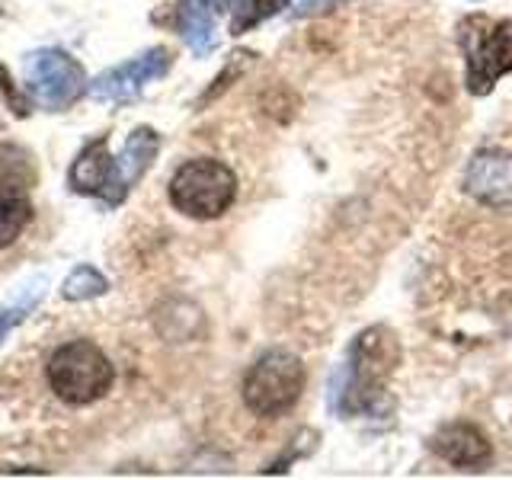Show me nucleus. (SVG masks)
<instances>
[{
	"instance_id": "f257e3e1",
	"label": "nucleus",
	"mask_w": 512,
	"mask_h": 480,
	"mask_svg": "<svg viewBox=\"0 0 512 480\" xmlns=\"http://www.w3.org/2000/svg\"><path fill=\"white\" fill-rule=\"evenodd\" d=\"M400 362V343L388 327H372L356 336L349 356L343 362L340 391H333V407L346 416L375 413L388 407L384 384L394 375Z\"/></svg>"
},
{
	"instance_id": "f03ea898",
	"label": "nucleus",
	"mask_w": 512,
	"mask_h": 480,
	"mask_svg": "<svg viewBox=\"0 0 512 480\" xmlns=\"http://www.w3.org/2000/svg\"><path fill=\"white\" fill-rule=\"evenodd\" d=\"M45 378L58 400L71 407H87L109 394L112 381H116V368L96 343L71 340L52 352L45 365Z\"/></svg>"
},
{
	"instance_id": "7ed1b4c3",
	"label": "nucleus",
	"mask_w": 512,
	"mask_h": 480,
	"mask_svg": "<svg viewBox=\"0 0 512 480\" xmlns=\"http://www.w3.org/2000/svg\"><path fill=\"white\" fill-rule=\"evenodd\" d=\"M458 42L464 52V84L474 96H487L496 80L512 71V20L474 13L458 26Z\"/></svg>"
},
{
	"instance_id": "20e7f679",
	"label": "nucleus",
	"mask_w": 512,
	"mask_h": 480,
	"mask_svg": "<svg viewBox=\"0 0 512 480\" xmlns=\"http://www.w3.org/2000/svg\"><path fill=\"white\" fill-rule=\"evenodd\" d=\"M237 199V176L228 164L212 157H196L183 164L170 180V202L196 221L221 218Z\"/></svg>"
},
{
	"instance_id": "39448f33",
	"label": "nucleus",
	"mask_w": 512,
	"mask_h": 480,
	"mask_svg": "<svg viewBox=\"0 0 512 480\" xmlns=\"http://www.w3.org/2000/svg\"><path fill=\"white\" fill-rule=\"evenodd\" d=\"M304 391V362L288 349H269L244 378V404L256 416H279L298 404Z\"/></svg>"
},
{
	"instance_id": "423d86ee",
	"label": "nucleus",
	"mask_w": 512,
	"mask_h": 480,
	"mask_svg": "<svg viewBox=\"0 0 512 480\" xmlns=\"http://www.w3.org/2000/svg\"><path fill=\"white\" fill-rule=\"evenodd\" d=\"M26 87L42 109L61 112L90 90L84 68L61 48H36L26 55Z\"/></svg>"
},
{
	"instance_id": "0eeeda50",
	"label": "nucleus",
	"mask_w": 512,
	"mask_h": 480,
	"mask_svg": "<svg viewBox=\"0 0 512 480\" xmlns=\"http://www.w3.org/2000/svg\"><path fill=\"white\" fill-rule=\"evenodd\" d=\"M170 52L164 45H154L148 52H141L135 58H128L116 68H109L106 74H100L90 84V96L100 103H128L151 84V80L164 77L170 71Z\"/></svg>"
},
{
	"instance_id": "6e6552de",
	"label": "nucleus",
	"mask_w": 512,
	"mask_h": 480,
	"mask_svg": "<svg viewBox=\"0 0 512 480\" xmlns=\"http://www.w3.org/2000/svg\"><path fill=\"white\" fill-rule=\"evenodd\" d=\"M464 192L490 208L512 205V154L500 148L477 151L464 170Z\"/></svg>"
},
{
	"instance_id": "1a4fd4ad",
	"label": "nucleus",
	"mask_w": 512,
	"mask_h": 480,
	"mask_svg": "<svg viewBox=\"0 0 512 480\" xmlns=\"http://www.w3.org/2000/svg\"><path fill=\"white\" fill-rule=\"evenodd\" d=\"M432 452L464 471H484L493 458V448H490L487 436L471 423L442 426L436 436H432Z\"/></svg>"
},
{
	"instance_id": "9d476101",
	"label": "nucleus",
	"mask_w": 512,
	"mask_h": 480,
	"mask_svg": "<svg viewBox=\"0 0 512 480\" xmlns=\"http://www.w3.org/2000/svg\"><path fill=\"white\" fill-rule=\"evenodd\" d=\"M157 151H160V135L154 132V128L141 125V128H135L132 135H128L122 154L116 157V180H112V189L106 196L109 205H119L128 192L135 189V183L141 180L144 173H148Z\"/></svg>"
},
{
	"instance_id": "9b49d317",
	"label": "nucleus",
	"mask_w": 512,
	"mask_h": 480,
	"mask_svg": "<svg viewBox=\"0 0 512 480\" xmlns=\"http://www.w3.org/2000/svg\"><path fill=\"white\" fill-rule=\"evenodd\" d=\"M112 180H116V157L109 154L106 138H93L84 144L68 173V186L77 196H100L106 199Z\"/></svg>"
},
{
	"instance_id": "f8f14e48",
	"label": "nucleus",
	"mask_w": 512,
	"mask_h": 480,
	"mask_svg": "<svg viewBox=\"0 0 512 480\" xmlns=\"http://www.w3.org/2000/svg\"><path fill=\"white\" fill-rule=\"evenodd\" d=\"M228 0H180V32L196 58L218 48V20Z\"/></svg>"
},
{
	"instance_id": "ddd939ff",
	"label": "nucleus",
	"mask_w": 512,
	"mask_h": 480,
	"mask_svg": "<svg viewBox=\"0 0 512 480\" xmlns=\"http://www.w3.org/2000/svg\"><path fill=\"white\" fill-rule=\"evenodd\" d=\"M32 221V205L23 189L0 186V250L16 244L26 224Z\"/></svg>"
},
{
	"instance_id": "4468645a",
	"label": "nucleus",
	"mask_w": 512,
	"mask_h": 480,
	"mask_svg": "<svg viewBox=\"0 0 512 480\" xmlns=\"http://www.w3.org/2000/svg\"><path fill=\"white\" fill-rule=\"evenodd\" d=\"M109 292V282L103 272H96L93 266H77L68 279L61 282V298L64 301H90Z\"/></svg>"
},
{
	"instance_id": "2eb2a0df",
	"label": "nucleus",
	"mask_w": 512,
	"mask_h": 480,
	"mask_svg": "<svg viewBox=\"0 0 512 480\" xmlns=\"http://www.w3.org/2000/svg\"><path fill=\"white\" fill-rule=\"evenodd\" d=\"M42 285H45L42 279L23 285V288H20V295H16L10 304H4V308H0V340H4V336H7L16 324H20L23 317H29L32 308H36L39 298H42V292H45Z\"/></svg>"
},
{
	"instance_id": "dca6fc26",
	"label": "nucleus",
	"mask_w": 512,
	"mask_h": 480,
	"mask_svg": "<svg viewBox=\"0 0 512 480\" xmlns=\"http://www.w3.org/2000/svg\"><path fill=\"white\" fill-rule=\"evenodd\" d=\"M231 10H234V36H240V32H247L250 26H256L260 20H266V16H272L279 7H288V0H228Z\"/></svg>"
},
{
	"instance_id": "f3484780",
	"label": "nucleus",
	"mask_w": 512,
	"mask_h": 480,
	"mask_svg": "<svg viewBox=\"0 0 512 480\" xmlns=\"http://www.w3.org/2000/svg\"><path fill=\"white\" fill-rule=\"evenodd\" d=\"M250 52H240V55H234V61L228 64V68H224V74L215 80V87L212 90H208L205 96H202V100L199 103H208V100H215V96L221 93V90H228L231 84H228V80H234V74H244V68H247V64H250Z\"/></svg>"
},
{
	"instance_id": "a211bd4d",
	"label": "nucleus",
	"mask_w": 512,
	"mask_h": 480,
	"mask_svg": "<svg viewBox=\"0 0 512 480\" xmlns=\"http://www.w3.org/2000/svg\"><path fill=\"white\" fill-rule=\"evenodd\" d=\"M0 87H4L7 100H10V109L16 112V116H29V106H26V100H20V96H16V90H13V80H10L7 68H0Z\"/></svg>"
},
{
	"instance_id": "6ab92c4d",
	"label": "nucleus",
	"mask_w": 512,
	"mask_h": 480,
	"mask_svg": "<svg viewBox=\"0 0 512 480\" xmlns=\"http://www.w3.org/2000/svg\"><path fill=\"white\" fill-rule=\"evenodd\" d=\"M333 4H340V0H295V16H308V13L330 10Z\"/></svg>"
}]
</instances>
